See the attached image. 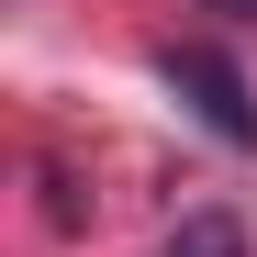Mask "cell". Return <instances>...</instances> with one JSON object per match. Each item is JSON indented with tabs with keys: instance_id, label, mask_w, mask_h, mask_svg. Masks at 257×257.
I'll list each match as a JSON object with an SVG mask.
<instances>
[{
	"instance_id": "2",
	"label": "cell",
	"mask_w": 257,
	"mask_h": 257,
	"mask_svg": "<svg viewBox=\"0 0 257 257\" xmlns=\"http://www.w3.org/2000/svg\"><path fill=\"white\" fill-rule=\"evenodd\" d=\"M157 257H257V246H246L235 212H179V235H168Z\"/></svg>"
},
{
	"instance_id": "1",
	"label": "cell",
	"mask_w": 257,
	"mask_h": 257,
	"mask_svg": "<svg viewBox=\"0 0 257 257\" xmlns=\"http://www.w3.org/2000/svg\"><path fill=\"white\" fill-rule=\"evenodd\" d=\"M157 78L201 112L212 146H257V90H246V67H235L224 45H157Z\"/></svg>"
}]
</instances>
